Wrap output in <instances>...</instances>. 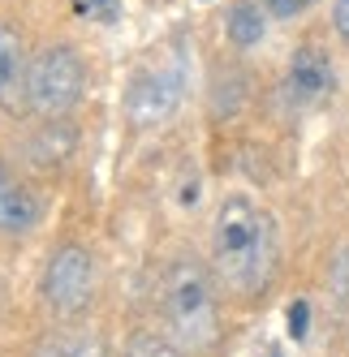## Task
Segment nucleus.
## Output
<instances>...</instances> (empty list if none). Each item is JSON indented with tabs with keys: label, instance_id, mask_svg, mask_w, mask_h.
I'll list each match as a JSON object with an SVG mask.
<instances>
[{
	"label": "nucleus",
	"instance_id": "f257e3e1",
	"mask_svg": "<svg viewBox=\"0 0 349 357\" xmlns=\"http://www.w3.org/2000/svg\"><path fill=\"white\" fill-rule=\"evenodd\" d=\"M281 259L276 215L246 194H229L211 215V271L229 293L259 297Z\"/></svg>",
	"mask_w": 349,
	"mask_h": 357
},
{
	"label": "nucleus",
	"instance_id": "f03ea898",
	"mask_svg": "<svg viewBox=\"0 0 349 357\" xmlns=\"http://www.w3.org/2000/svg\"><path fill=\"white\" fill-rule=\"evenodd\" d=\"M211 275L216 271L198 259H172L160 275V319L186 353L211 349L220 336V297Z\"/></svg>",
	"mask_w": 349,
	"mask_h": 357
},
{
	"label": "nucleus",
	"instance_id": "7ed1b4c3",
	"mask_svg": "<svg viewBox=\"0 0 349 357\" xmlns=\"http://www.w3.org/2000/svg\"><path fill=\"white\" fill-rule=\"evenodd\" d=\"M87 95V65L73 43H47L31 56V91L27 108L35 116H69Z\"/></svg>",
	"mask_w": 349,
	"mask_h": 357
},
{
	"label": "nucleus",
	"instance_id": "20e7f679",
	"mask_svg": "<svg viewBox=\"0 0 349 357\" xmlns=\"http://www.w3.org/2000/svg\"><path fill=\"white\" fill-rule=\"evenodd\" d=\"M95 289H99V267H95V254L78 241H65L52 250V259L43 267V305L61 319H78L91 310L95 301Z\"/></svg>",
	"mask_w": 349,
	"mask_h": 357
},
{
	"label": "nucleus",
	"instance_id": "39448f33",
	"mask_svg": "<svg viewBox=\"0 0 349 357\" xmlns=\"http://www.w3.org/2000/svg\"><path fill=\"white\" fill-rule=\"evenodd\" d=\"M181 69H147L134 78L130 95H126V112L130 121L138 125V130H156V125H164L172 112H177L181 104Z\"/></svg>",
	"mask_w": 349,
	"mask_h": 357
},
{
	"label": "nucleus",
	"instance_id": "423d86ee",
	"mask_svg": "<svg viewBox=\"0 0 349 357\" xmlns=\"http://www.w3.org/2000/svg\"><path fill=\"white\" fill-rule=\"evenodd\" d=\"M336 91V69H332V56L315 43H302L293 47L289 56V69H285V99L293 108H319L323 99Z\"/></svg>",
	"mask_w": 349,
	"mask_h": 357
},
{
	"label": "nucleus",
	"instance_id": "0eeeda50",
	"mask_svg": "<svg viewBox=\"0 0 349 357\" xmlns=\"http://www.w3.org/2000/svg\"><path fill=\"white\" fill-rule=\"evenodd\" d=\"M27 91H31L27 35H22L13 22H0V112L5 116L27 112Z\"/></svg>",
	"mask_w": 349,
	"mask_h": 357
},
{
	"label": "nucleus",
	"instance_id": "6e6552de",
	"mask_svg": "<svg viewBox=\"0 0 349 357\" xmlns=\"http://www.w3.org/2000/svg\"><path fill=\"white\" fill-rule=\"evenodd\" d=\"M43 220V202L31 185H22L13 168L0 160V237H27Z\"/></svg>",
	"mask_w": 349,
	"mask_h": 357
},
{
	"label": "nucleus",
	"instance_id": "1a4fd4ad",
	"mask_svg": "<svg viewBox=\"0 0 349 357\" xmlns=\"http://www.w3.org/2000/svg\"><path fill=\"white\" fill-rule=\"evenodd\" d=\"M73 125L65 121V116H47L43 121V130L31 138V164H39V168H57V164H65V155H73Z\"/></svg>",
	"mask_w": 349,
	"mask_h": 357
},
{
	"label": "nucleus",
	"instance_id": "9d476101",
	"mask_svg": "<svg viewBox=\"0 0 349 357\" xmlns=\"http://www.w3.org/2000/svg\"><path fill=\"white\" fill-rule=\"evenodd\" d=\"M224 31H229V43L233 47H259L263 35H267V9L259 0H237L229 9V22H224Z\"/></svg>",
	"mask_w": 349,
	"mask_h": 357
},
{
	"label": "nucleus",
	"instance_id": "9b49d317",
	"mask_svg": "<svg viewBox=\"0 0 349 357\" xmlns=\"http://www.w3.org/2000/svg\"><path fill=\"white\" fill-rule=\"evenodd\" d=\"M35 357H108V349L95 336H82V331H57L39 344Z\"/></svg>",
	"mask_w": 349,
	"mask_h": 357
},
{
	"label": "nucleus",
	"instance_id": "f8f14e48",
	"mask_svg": "<svg viewBox=\"0 0 349 357\" xmlns=\"http://www.w3.org/2000/svg\"><path fill=\"white\" fill-rule=\"evenodd\" d=\"M121 357H186V349L168 331H134Z\"/></svg>",
	"mask_w": 349,
	"mask_h": 357
},
{
	"label": "nucleus",
	"instance_id": "ddd939ff",
	"mask_svg": "<svg viewBox=\"0 0 349 357\" xmlns=\"http://www.w3.org/2000/svg\"><path fill=\"white\" fill-rule=\"evenodd\" d=\"M69 9L82 22H95V26H117L121 13H126V0H69Z\"/></svg>",
	"mask_w": 349,
	"mask_h": 357
},
{
	"label": "nucleus",
	"instance_id": "4468645a",
	"mask_svg": "<svg viewBox=\"0 0 349 357\" xmlns=\"http://www.w3.org/2000/svg\"><path fill=\"white\" fill-rule=\"evenodd\" d=\"M259 5L267 9V17H281V22H289V17H302L315 0H259Z\"/></svg>",
	"mask_w": 349,
	"mask_h": 357
},
{
	"label": "nucleus",
	"instance_id": "2eb2a0df",
	"mask_svg": "<svg viewBox=\"0 0 349 357\" xmlns=\"http://www.w3.org/2000/svg\"><path fill=\"white\" fill-rule=\"evenodd\" d=\"M306 323H311V305H306V301H293V305H289V331H293L297 340L306 336Z\"/></svg>",
	"mask_w": 349,
	"mask_h": 357
},
{
	"label": "nucleus",
	"instance_id": "dca6fc26",
	"mask_svg": "<svg viewBox=\"0 0 349 357\" xmlns=\"http://www.w3.org/2000/svg\"><path fill=\"white\" fill-rule=\"evenodd\" d=\"M332 26H336V35L349 43V0H332Z\"/></svg>",
	"mask_w": 349,
	"mask_h": 357
}]
</instances>
